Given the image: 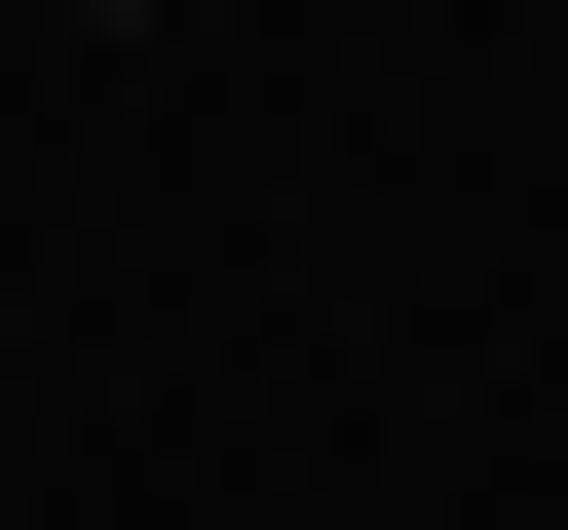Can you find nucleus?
Wrapping results in <instances>:
<instances>
[{"label": "nucleus", "mask_w": 568, "mask_h": 530, "mask_svg": "<svg viewBox=\"0 0 568 530\" xmlns=\"http://www.w3.org/2000/svg\"><path fill=\"white\" fill-rule=\"evenodd\" d=\"M77 39H152V0H77Z\"/></svg>", "instance_id": "obj_1"}]
</instances>
